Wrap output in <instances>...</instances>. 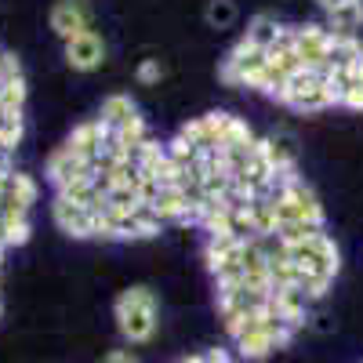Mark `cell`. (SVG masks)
I'll return each instance as SVG.
<instances>
[{
    "instance_id": "1",
    "label": "cell",
    "mask_w": 363,
    "mask_h": 363,
    "mask_svg": "<svg viewBox=\"0 0 363 363\" xmlns=\"http://www.w3.org/2000/svg\"><path fill=\"white\" fill-rule=\"evenodd\" d=\"M287 258L294 262L298 269V291L306 294L309 301H320L327 294V287L335 284L338 269H342V255H338V244L330 240L327 233H316L306 244H294V247H284Z\"/></svg>"
},
{
    "instance_id": "2",
    "label": "cell",
    "mask_w": 363,
    "mask_h": 363,
    "mask_svg": "<svg viewBox=\"0 0 363 363\" xmlns=\"http://www.w3.org/2000/svg\"><path fill=\"white\" fill-rule=\"evenodd\" d=\"M113 316H116V330H120V338H124V342H131V345L153 342L157 327H160V301H157V291L145 287V284L120 291L116 301H113Z\"/></svg>"
},
{
    "instance_id": "3",
    "label": "cell",
    "mask_w": 363,
    "mask_h": 363,
    "mask_svg": "<svg viewBox=\"0 0 363 363\" xmlns=\"http://www.w3.org/2000/svg\"><path fill=\"white\" fill-rule=\"evenodd\" d=\"M291 338H294V327H287V323L277 316V309L269 306L262 316H255L244 330H240L233 342H236V352H240V356L251 359V363H258V359H269L277 349H284Z\"/></svg>"
},
{
    "instance_id": "4",
    "label": "cell",
    "mask_w": 363,
    "mask_h": 363,
    "mask_svg": "<svg viewBox=\"0 0 363 363\" xmlns=\"http://www.w3.org/2000/svg\"><path fill=\"white\" fill-rule=\"evenodd\" d=\"M280 102L298 109V113H320V109H330V106H342V91H338V84L330 77L301 69V73H294L287 80Z\"/></svg>"
},
{
    "instance_id": "5",
    "label": "cell",
    "mask_w": 363,
    "mask_h": 363,
    "mask_svg": "<svg viewBox=\"0 0 363 363\" xmlns=\"http://www.w3.org/2000/svg\"><path fill=\"white\" fill-rule=\"evenodd\" d=\"M272 207H277V225L284 222H306V225H323V207L313 186H306V178L291 174L284 186L272 193Z\"/></svg>"
},
{
    "instance_id": "6",
    "label": "cell",
    "mask_w": 363,
    "mask_h": 363,
    "mask_svg": "<svg viewBox=\"0 0 363 363\" xmlns=\"http://www.w3.org/2000/svg\"><path fill=\"white\" fill-rule=\"evenodd\" d=\"M262 69H265V51L240 37V40L233 44V51L225 55L218 77H222L229 87H255L258 77H262Z\"/></svg>"
},
{
    "instance_id": "7",
    "label": "cell",
    "mask_w": 363,
    "mask_h": 363,
    "mask_svg": "<svg viewBox=\"0 0 363 363\" xmlns=\"http://www.w3.org/2000/svg\"><path fill=\"white\" fill-rule=\"evenodd\" d=\"M291 40L301 58V69L327 73V58H330V33L327 26H291Z\"/></svg>"
},
{
    "instance_id": "8",
    "label": "cell",
    "mask_w": 363,
    "mask_h": 363,
    "mask_svg": "<svg viewBox=\"0 0 363 363\" xmlns=\"http://www.w3.org/2000/svg\"><path fill=\"white\" fill-rule=\"evenodd\" d=\"M62 55H66V66L73 73H95L102 62H106V40L99 29H84V33L62 40Z\"/></svg>"
},
{
    "instance_id": "9",
    "label": "cell",
    "mask_w": 363,
    "mask_h": 363,
    "mask_svg": "<svg viewBox=\"0 0 363 363\" xmlns=\"http://www.w3.org/2000/svg\"><path fill=\"white\" fill-rule=\"evenodd\" d=\"M51 218H55L58 229H62L66 236H73V240H95L99 236V215H95V211H87V207H80V203H73L66 196H58V193H55V203H51Z\"/></svg>"
},
{
    "instance_id": "10",
    "label": "cell",
    "mask_w": 363,
    "mask_h": 363,
    "mask_svg": "<svg viewBox=\"0 0 363 363\" xmlns=\"http://www.w3.org/2000/svg\"><path fill=\"white\" fill-rule=\"evenodd\" d=\"M37 196H40L37 178H29L22 171H11L8 182H4V193H0V215H8V218H29V211H33Z\"/></svg>"
},
{
    "instance_id": "11",
    "label": "cell",
    "mask_w": 363,
    "mask_h": 363,
    "mask_svg": "<svg viewBox=\"0 0 363 363\" xmlns=\"http://www.w3.org/2000/svg\"><path fill=\"white\" fill-rule=\"evenodd\" d=\"M48 26L55 29V37H77L84 29H91V4L87 0H55L48 11Z\"/></svg>"
},
{
    "instance_id": "12",
    "label": "cell",
    "mask_w": 363,
    "mask_h": 363,
    "mask_svg": "<svg viewBox=\"0 0 363 363\" xmlns=\"http://www.w3.org/2000/svg\"><path fill=\"white\" fill-rule=\"evenodd\" d=\"M44 174H48L51 186H55V193H58V189H66L69 182H77V178H91V174H95V167H91L87 160H80V157L73 153V149L62 142V145H58L55 153L48 157Z\"/></svg>"
},
{
    "instance_id": "13",
    "label": "cell",
    "mask_w": 363,
    "mask_h": 363,
    "mask_svg": "<svg viewBox=\"0 0 363 363\" xmlns=\"http://www.w3.org/2000/svg\"><path fill=\"white\" fill-rule=\"evenodd\" d=\"M149 207L157 211L160 222L193 225V203H189V196L182 193L178 186H157V193H153V200H149Z\"/></svg>"
},
{
    "instance_id": "14",
    "label": "cell",
    "mask_w": 363,
    "mask_h": 363,
    "mask_svg": "<svg viewBox=\"0 0 363 363\" xmlns=\"http://www.w3.org/2000/svg\"><path fill=\"white\" fill-rule=\"evenodd\" d=\"M309 306L313 301L301 294L298 287H272V309H277V316L287 323V327H306L309 320Z\"/></svg>"
},
{
    "instance_id": "15",
    "label": "cell",
    "mask_w": 363,
    "mask_h": 363,
    "mask_svg": "<svg viewBox=\"0 0 363 363\" xmlns=\"http://www.w3.org/2000/svg\"><path fill=\"white\" fill-rule=\"evenodd\" d=\"M106 128L99 124V120H84V124H77L73 131H69V138H66V145L73 149V153L80 157V160H87V164H95V157H99V149H102V142H106Z\"/></svg>"
},
{
    "instance_id": "16",
    "label": "cell",
    "mask_w": 363,
    "mask_h": 363,
    "mask_svg": "<svg viewBox=\"0 0 363 363\" xmlns=\"http://www.w3.org/2000/svg\"><path fill=\"white\" fill-rule=\"evenodd\" d=\"M138 116V106H135V99L131 95H124V91H116V95H109L106 102H102V109H99V124L113 135V131H120L124 124H131V120Z\"/></svg>"
},
{
    "instance_id": "17",
    "label": "cell",
    "mask_w": 363,
    "mask_h": 363,
    "mask_svg": "<svg viewBox=\"0 0 363 363\" xmlns=\"http://www.w3.org/2000/svg\"><path fill=\"white\" fill-rule=\"evenodd\" d=\"M284 29L287 26H280L277 18H272V15H255L251 22H247V33H244V40L247 44H255V48H262V51H269L272 44H277L280 37H284Z\"/></svg>"
},
{
    "instance_id": "18",
    "label": "cell",
    "mask_w": 363,
    "mask_h": 363,
    "mask_svg": "<svg viewBox=\"0 0 363 363\" xmlns=\"http://www.w3.org/2000/svg\"><path fill=\"white\" fill-rule=\"evenodd\" d=\"M359 26H363V18H359V11H356L352 0H349V4H342L338 11L327 15V33H330V37H356Z\"/></svg>"
},
{
    "instance_id": "19",
    "label": "cell",
    "mask_w": 363,
    "mask_h": 363,
    "mask_svg": "<svg viewBox=\"0 0 363 363\" xmlns=\"http://www.w3.org/2000/svg\"><path fill=\"white\" fill-rule=\"evenodd\" d=\"M316 233H323V225L284 222V225H277V233H272V244H277V247H294V244H306V240H313Z\"/></svg>"
},
{
    "instance_id": "20",
    "label": "cell",
    "mask_w": 363,
    "mask_h": 363,
    "mask_svg": "<svg viewBox=\"0 0 363 363\" xmlns=\"http://www.w3.org/2000/svg\"><path fill=\"white\" fill-rule=\"evenodd\" d=\"M236 0H207V8H203V22L211 29H229L236 22Z\"/></svg>"
},
{
    "instance_id": "21",
    "label": "cell",
    "mask_w": 363,
    "mask_h": 363,
    "mask_svg": "<svg viewBox=\"0 0 363 363\" xmlns=\"http://www.w3.org/2000/svg\"><path fill=\"white\" fill-rule=\"evenodd\" d=\"M135 77H138V84H160V77H164L160 58H142L138 69H135Z\"/></svg>"
},
{
    "instance_id": "22",
    "label": "cell",
    "mask_w": 363,
    "mask_h": 363,
    "mask_svg": "<svg viewBox=\"0 0 363 363\" xmlns=\"http://www.w3.org/2000/svg\"><path fill=\"white\" fill-rule=\"evenodd\" d=\"M102 363H138V356H135L131 349H109V352L102 356Z\"/></svg>"
},
{
    "instance_id": "23",
    "label": "cell",
    "mask_w": 363,
    "mask_h": 363,
    "mask_svg": "<svg viewBox=\"0 0 363 363\" xmlns=\"http://www.w3.org/2000/svg\"><path fill=\"white\" fill-rule=\"evenodd\" d=\"M203 363H233V359H229L225 349H207V352H203Z\"/></svg>"
},
{
    "instance_id": "24",
    "label": "cell",
    "mask_w": 363,
    "mask_h": 363,
    "mask_svg": "<svg viewBox=\"0 0 363 363\" xmlns=\"http://www.w3.org/2000/svg\"><path fill=\"white\" fill-rule=\"evenodd\" d=\"M316 4H320V8H323V11L330 15V11H338L342 4H349V0H316Z\"/></svg>"
},
{
    "instance_id": "25",
    "label": "cell",
    "mask_w": 363,
    "mask_h": 363,
    "mask_svg": "<svg viewBox=\"0 0 363 363\" xmlns=\"http://www.w3.org/2000/svg\"><path fill=\"white\" fill-rule=\"evenodd\" d=\"M352 77H356V80H363V55L356 58V66H352Z\"/></svg>"
},
{
    "instance_id": "26",
    "label": "cell",
    "mask_w": 363,
    "mask_h": 363,
    "mask_svg": "<svg viewBox=\"0 0 363 363\" xmlns=\"http://www.w3.org/2000/svg\"><path fill=\"white\" fill-rule=\"evenodd\" d=\"M352 4H356V11H359V18H363V0H352Z\"/></svg>"
}]
</instances>
